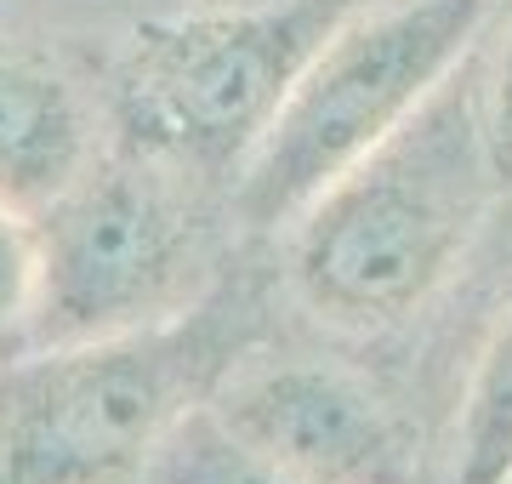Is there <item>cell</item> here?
<instances>
[{
	"mask_svg": "<svg viewBox=\"0 0 512 484\" xmlns=\"http://www.w3.org/2000/svg\"><path fill=\"white\" fill-rule=\"evenodd\" d=\"M234 439L313 484H416V439L382 393L325 359L239 365L211 399Z\"/></svg>",
	"mask_w": 512,
	"mask_h": 484,
	"instance_id": "cell-6",
	"label": "cell"
},
{
	"mask_svg": "<svg viewBox=\"0 0 512 484\" xmlns=\"http://www.w3.org/2000/svg\"><path fill=\"white\" fill-rule=\"evenodd\" d=\"M478 103H484V143H490L495 177H501V188H512V23L490 75L478 80Z\"/></svg>",
	"mask_w": 512,
	"mask_h": 484,
	"instance_id": "cell-11",
	"label": "cell"
},
{
	"mask_svg": "<svg viewBox=\"0 0 512 484\" xmlns=\"http://www.w3.org/2000/svg\"><path fill=\"white\" fill-rule=\"evenodd\" d=\"M40 297V217L0 200V359L29 348Z\"/></svg>",
	"mask_w": 512,
	"mask_h": 484,
	"instance_id": "cell-10",
	"label": "cell"
},
{
	"mask_svg": "<svg viewBox=\"0 0 512 484\" xmlns=\"http://www.w3.org/2000/svg\"><path fill=\"white\" fill-rule=\"evenodd\" d=\"M200 6H256V0H200Z\"/></svg>",
	"mask_w": 512,
	"mask_h": 484,
	"instance_id": "cell-12",
	"label": "cell"
},
{
	"mask_svg": "<svg viewBox=\"0 0 512 484\" xmlns=\"http://www.w3.org/2000/svg\"><path fill=\"white\" fill-rule=\"evenodd\" d=\"M490 6L495 0H399L353 12L313 52L251 166L228 188V217L245 234L291 228L467 63Z\"/></svg>",
	"mask_w": 512,
	"mask_h": 484,
	"instance_id": "cell-4",
	"label": "cell"
},
{
	"mask_svg": "<svg viewBox=\"0 0 512 484\" xmlns=\"http://www.w3.org/2000/svg\"><path fill=\"white\" fill-rule=\"evenodd\" d=\"M444 484H512V314L490 331L467 376Z\"/></svg>",
	"mask_w": 512,
	"mask_h": 484,
	"instance_id": "cell-8",
	"label": "cell"
},
{
	"mask_svg": "<svg viewBox=\"0 0 512 484\" xmlns=\"http://www.w3.org/2000/svg\"><path fill=\"white\" fill-rule=\"evenodd\" d=\"M274 331V280L222 274L143 331L0 359V484H137Z\"/></svg>",
	"mask_w": 512,
	"mask_h": 484,
	"instance_id": "cell-1",
	"label": "cell"
},
{
	"mask_svg": "<svg viewBox=\"0 0 512 484\" xmlns=\"http://www.w3.org/2000/svg\"><path fill=\"white\" fill-rule=\"evenodd\" d=\"M353 12L359 0H285L137 23L114 63V120L131 154L234 188L313 52Z\"/></svg>",
	"mask_w": 512,
	"mask_h": 484,
	"instance_id": "cell-3",
	"label": "cell"
},
{
	"mask_svg": "<svg viewBox=\"0 0 512 484\" xmlns=\"http://www.w3.org/2000/svg\"><path fill=\"white\" fill-rule=\"evenodd\" d=\"M137 484H313V479H296L279 462L256 456L245 439H234V428L217 410L205 405L165 439V450Z\"/></svg>",
	"mask_w": 512,
	"mask_h": 484,
	"instance_id": "cell-9",
	"label": "cell"
},
{
	"mask_svg": "<svg viewBox=\"0 0 512 484\" xmlns=\"http://www.w3.org/2000/svg\"><path fill=\"white\" fill-rule=\"evenodd\" d=\"M222 274L205 183L148 154L103 160L40 211L29 348L97 342L183 314Z\"/></svg>",
	"mask_w": 512,
	"mask_h": 484,
	"instance_id": "cell-5",
	"label": "cell"
},
{
	"mask_svg": "<svg viewBox=\"0 0 512 484\" xmlns=\"http://www.w3.org/2000/svg\"><path fill=\"white\" fill-rule=\"evenodd\" d=\"M495 194L478 80L450 75L291 223V285L330 325H393L450 280Z\"/></svg>",
	"mask_w": 512,
	"mask_h": 484,
	"instance_id": "cell-2",
	"label": "cell"
},
{
	"mask_svg": "<svg viewBox=\"0 0 512 484\" xmlns=\"http://www.w3.org/2000/svg\"><path fill=\"white\" fill-rule=\"evenodd\" d=\"M92 120L63 75L0 52V200L46 211L92 171Z\"/></svg>",
	"mask_w": 512,
	"mask_h": 484,
	"instance_id": "cell-7",
	"label": "cell"
}]
</instances>
